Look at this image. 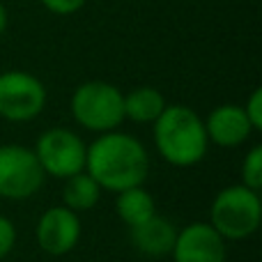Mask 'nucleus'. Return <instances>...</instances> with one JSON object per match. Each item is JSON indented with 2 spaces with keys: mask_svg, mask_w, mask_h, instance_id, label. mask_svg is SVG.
Here are the masks:
<instances>
[{
  "mask_svg": "<svg viewBox=\"0 0 262 262\" xmlns=\"http://www.w3.org/2000/svg\"><path fill=\"white\" fill-rule=\"evenodd\" d=\"M166 97L152 85L134 88L124 95V120L136 124H154L166 108Z\"/></svg>",
  "mask_w": 262,
  "mask_h": 262,
  "instance_id": "12",
  "label": "nucleus"
},
{
  "mask_svg": "<svg viewBox=\"0 0 262 262\" xmlns=\"http://www.w3.org/2000/svg\"><path fill=\"white\" fill-rule=\"evenodd\" d=\"M115 209H118V216L122 219V223H127L129 228L138 226L152 214H157L152 193L145 191L143 186H131V189L120 191L115 198Z\"/></svg>",
  "mask_w": 262,
  "mask_h": 262,
  "instance_id": "13",
  "label": "nucleus"
},
{
  "mask_svg": "<svg viewBox=\"0 0 262 262\" xmlns=\"http://www.w3.org/2000/svg\"><path fill=\"white\" fill-rule=\"evenodd\" d=\"M101 198V189L85 170L76 172V175L64 180V189H62V200L64 207L72 212L81 214V212H90Z\"/></svg>",
  "mask_w": 262,
  "mask_h": 262,
  "instance_id": "14",
  "label": "nucleus"
},
{
  "mask_svg": "<svg viewBox=\"0 0 262 262\" xmlns=\"http://www.w3.org/2000/svg\"><path fill=\"white\" fill-rule=\"evenodd\" d=\"M129 230H131V242H134L136 249L145 255H152V258L170 255L172 246H175L177 228L168 219L159 216V214H152L149 219H145L143 223L129 228Z\"/></svg>",
  "mask_w": 262,
  "mask_h": 262,
  "instance_id": "11",
  "label": "nucleus"
},
{
  "mask_svg": "<svg viewBox=\"0 0 262 262\" xmlns=\"http://www.w3.org/2000/svg\"><path fill=\"white\" fill-rule=\"evenodd\" d=\"M44 5L46 12L55 14V16H72L78 9L85 7L88 0H39Z\"/></svg>",
  "mask_w": 262,
  "mask_h": 262,
  "instance_id": "17",
  "label": "nucleus"
},
{
  "mask_svg": "<svg viewBox=\"0 0 262 262\" xmlns=\"http://www.w3.org/2000/svg\"><path fill=\"white\" fill-rule=\"evenodd\" d=\"M203 122L205 131H207V140L219 147H237V145L246 143L253 134V127H251L244 108L237 104L216 106Z\"/></svg>",
  "mask_w": 262,
  "mask_h": 262,
  "instance_id": "10",
  "label": "nucleus"
},
{
  "mask_svg": "<svg viewBox=\"0 0 262 262\" xmlns=\"http://www.w3.org/2000/svg\"><path fill=\"white\" fill-rule=\"evenodd\" d=\"M46 88L35 74L23 69L0 72V118L7 122H30L44 111Z\"/></svg>",
  "mask_w": 262,
  "mask_h": 262,
  "instance_id": "6",
  "label": "nucleus"
},
{
  "mask_svg": "<svg viewBox=\"0 0 262 262\" xmlns=\"http://www.w3.org/2000/svg\"><path fill=\"white\" fill-rule=\"evenodd\" d=\"M5 30H7V7L0 3V37L5 35Z\"/></svg>",
  "mask_w": 262,
  "mask_h": 262,
  "instance_id": "19",
  "label": "nucleus"
},
{
  "mask_svg": "<svg viewBox=\"0 0 262 262\" xmlns=\"http://www.w3.org/2000/svg\"><path fill=\"white\" fill-rule=\"evenodd\" d=\"M32 152H35L44 175H51L55 180H67V177L85 170L88 145L72 129L64 127L46 129L37 138V145Z\"/></svg>",
  "mask_w": 262,
  "mask_h": 262,
  "instance_id": "5",
  "label": "nucleus"
},
{
  "mask_svg": "<svg viewBox=\"0 0 262 262\" xmlns=\"http://www.w3.org/2000/svg\"><path fill=\"white\" fill-rule=\"evenodd\" d=\"M16 244V228L7 216H0V260L12 253Z\"/></svg>",
  "mask_w": 262,
  "mask_h": 262,
  "instance_id": "18",
  "label": "nucleus"
},
{
  "mask_svg": "<svg viewBox=\"0 0 262 262\" xmlns=\"http://www.w3.org/2000/svg\"><path fill=\"white\" fill-rule=\"evenodd\" d=\"M242 184L251 191L262 189V145L249 149V154L242 161Z\"/></svg>",
  "mask_w": 262,
  "mask_h": 262,
  "instance_id": "15",
  "label": "nucleus"
},
{
  "mask_svg": "<svg viewBox=\"0 0 262 262\" xmlns=\"http://www.w3.org/2000/svg\"><path fill=\"white\" fill-rule=\"evenodd\" d=\"M69 111L78 127L106 134L124 122V92L108 81H85L74 90Z\"/></svg>",
  "mask_w": 262,
  "mask_h": 262,
  "instance_id": "3",
  "label": "nucleus"
},
{
  "mask_svg": "<svg viewBox=\"0 0 262 262\" xmlns=\"http://www.w3.org/2000/svg\"><path fill=\"white\" fill-rule=\"evenodd\" d=\"M170 255L175 262H226V239L209 223L193 221L177 230Z\"/></svg>",
  "mask_w": 262,
  "mask_h": 262,
  "instance_id": "9",
  "label": "nucleus"
},
{
  "mask_svg": "<svg viewBox=\"0 0 262 262\" xmlns=\"http://www.w3.org/2000/svg\"><path fill=\"white\" fill-rule=\"evenodd\" d=\"M242 108H244V113H246V118H249L253 131H260L262 129V90L260 88H255V90L251 92L246 104L242 106Z\"/></svg>",
  "mask_w": 262,
  "mask_h": 262,
  "instance_id": "16",
  "label": "nucleus"
},
{
  "mask_svg": "<svg viewBox=\"0 0 262 262\" xmlns=\"http://www.w3.org/2000/svg\"><path fill=\"white\" fill-rule=\"evenodd\" d=\"M262 203L258 191L246 189L244 184H232L221 189L209 207V226L223 239H246L260 228Z\"/></svg>",
  "mask_w": 262,
  "mask_h": 262,
  "instance_id": "4",
  "label": "nucleus"
},
{
  "mask_svg": "<svg viewBox=\"0 0 262 262\" xmlns=\"http://www.w3.org/2000/svg\"><path fill=\"white\" fill-rule=\"evenodd\" d=\"M85 172L101 191L120 193L131 186H143L149 172V154L131 134L106 131L88 145Z\"/></svg>",
  "mask_w": 262,
  "mask_h": 262,
  "instance_id": "1",
  "label": "nucleus"
},
{
  "mask_svg": "<svg viewBox=\"0 0 262 262\" xmlns=\"http://www.w3.org/2000/svg\"><path fill=\"white\" fill-rule=\"evenodd\" d=\"M35 152L23 145H0V195L7 200L32 198L44 184Z\"/></svg>",
  "mask_w": 262,
  "mask_h": 262,
  "instance_id": "7",
  "label": "nucleus"
},
{
  "mask_svg": "<svg viewBox=\"0 0 262 262\" xmlns=\"http://www.w3.org/2000/svg\"><path fill=\"white\" fill-rule=\"evenodd\" d=\"M154 145L163 161L177 168H191L207 154L209 140L205 122L193 108L170 104L154 120Z\"/></svg>",
  "mask_w": 262,
  "mask_h": 262,
  "instance_id": "2",
  "label": "nucleus"
},
{
  "mask_svg": "<svg viewBox=\"0 0 262 262\" xmlns=\"http://www.w3.org/2000/svg\"><path fill=\"white\" fill-rule=\"evenodd\" d=\"M39 249L49 255H67L81 239V219L76 212L62 207H49L39 216L35 228Z\"/></svg>",
  "mask_w": 262,
  "mask_h": 262,
  "instance_id": "8",
  "label": "nucleus"
}]
</instances>
